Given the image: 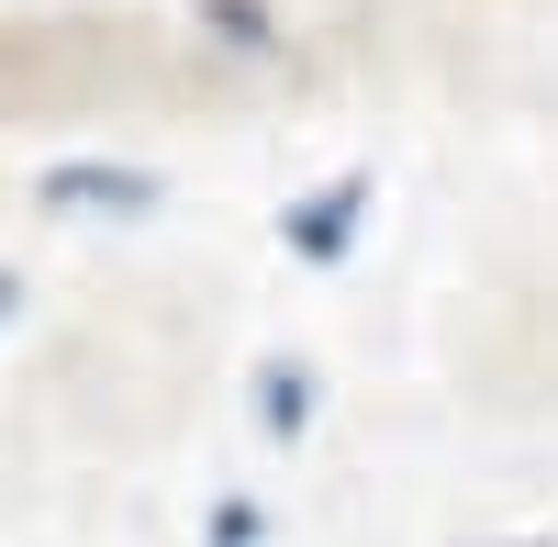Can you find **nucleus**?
<instances>
[{"mask_svg": "<svg viewBox=\"0 0 558 547\" xmlns=\"http://www.w3.org/2000/svg\"><path fill=\"white\" fill-rule=\"evenodd\" d=\"M357 223H368V179L347 168V179H324V191H302L291 212H279V246L313 257V268H336V257L357 246Z\"/></svg>", "mask_w": 558, "mask_h": 547, "instance_id": "obj_2", "label": "nucleus"}, {"mask_svg": "<svg viewBox=\"0 0 558 547\" xmlns=\"http://www.w3.org/2000/svg\"><path fill=\"white\" fill-rule=\"evenodd\" d=\"M525 547H547V536H525Z\"/></svg>", "mask_w": 558, "mask_h": 547, "instance_id": "obj_7", "label": "nucleus"}, {"mask_svg": "<svg viewBox=\"0 0 558 547\" xmlns=\"http://www.w3.org/2000/svg\"><path fill=\"white\" fill-rule=\"evenodd\" d=\"M12 302H23V280H0V325H12Z\"/></svg>", "mask_w": 558, "mask_h": 547, "instance_id": "obj_6", "label": "nucleus"}, {"mask_svg": "<svg viewBox=\"0 0 558 547\" xmlns=\"http://www.w3.org/2000/svg\"><path fill=\"white\" fill-rule=\"evenodd\" d=\"M213 547H257V503H223L213 514Z\"/></svg>", "mask_w": 558, "mask_h": 547, "instance_id": "obj_5", "label": "nucleus"}, {"mask_svg": "<svg viewBox=\"0 0 558 547\" xmlns=\"http://www.w3.org/2000/svg\"><path fill=\"white\" fill-rule=\"evenodd\" d=\"M34 202L45 212H68V223H146L168 202V179L157 168H134V157H68V168H45L34 179Z\"/></svg>", "mask_w": 558, "mask_h": 547, "instance_id": "obj_1", "label": "nucleus"}, {"mask_svg": "<svg viewBox=\"0 0 558 547\" xmlns=\"http://www.w3.org/2000/svg\"><path fill=\"white\" fill-rule=\"evenodd\" d=\"M202 23L235 45V57H268V45H279V12H268V0H202Z\"/></svg>", "mask_w": 558, "mask_h": 547, "instance_id": "obj_3", "label": "nucleus"}, {"mask_svg": "<svg viewBox=\"0 0 558 547\" xmlns=\"http://www.w3.org/2000/svg\"><path fill=\"white\" fill-rule=\"evenodd\" d=\"M257 425H268V436H302V425H313V369H268V380H257Z\"/></svg>", "mask_w": 558, "mask_h": 547, "instance_id": "obj_4", "label": "nucleus"}]
</instances>
